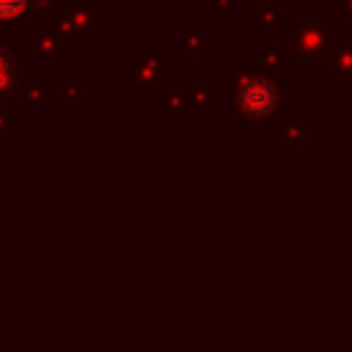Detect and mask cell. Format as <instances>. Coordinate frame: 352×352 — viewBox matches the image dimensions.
<instances>
[{"label": "cell", "mask_w": 352, "mask_h": 352, "mask_svg": "<svg viewBox=\"0 0 352 352\" xmlns=\"http://www.w3.org/2000/svg\"><path fill=\"white\" fill-rule=\"evenodd\" d=\"M239 104L253 116H264L275 107V88L264 80H250L239 91Z\"/></svg>", "instance_id": "1"}, {"label": "cell", "mask_w": 352, "mask_h": 352, "mask_svg": "<svg viewBox=\"0 0 352 352\" xmlns=\"http://www.w3.org/2000/svg\"><path fill=\"white\" fill-rule=\"evenodd\" d=\"M25 6L28 0H0V16H16Z\"/></svg>", "instance_id": "2"}]
</instances>
